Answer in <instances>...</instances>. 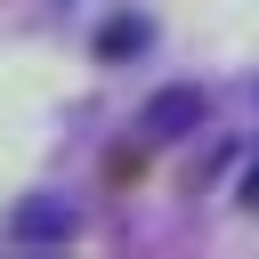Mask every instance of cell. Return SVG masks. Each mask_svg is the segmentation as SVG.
I'll return each instance as SVG.
<instances>
[{
	"label": "cell",
	"instance_id": "cell-1",
	"mask_svg": "<svg viewBox=\"0 0 259 259\" xmlns=\"http://www.w3.org/2000/svg\"><path fill=\"white\" fill-rule=\"evenodd\" d=\"M73 227H81V210H73L65 194H32V202H16V219H8L16 243H65Z\"/></svg>",
	"mask_w": 259,
	"mask_h": 259
},
{
	"label": "cell",
	"instance_id": "cell-2",
	"mask_svg": "<svg viewBox=\"0 0 259 259\" xmlns=\"http://www.w3.org/2000/svg\"><path fill=\"white\" fill-rule=\"evenodd\" d=\"M194 121H202V89H162V97L146 105V130H154V138H186Z\"/></svg>",
	"mask_w": 259,
	"mask_h": 259
},
{
	"label": "cell",
	"instance_id": "cell-3",
	"mask_svg": "<svg viewBox=\"0 0 259 259\" xmlns=\"http://www.w3.org/2000/svg\"><path fill=\"white\" fill-rule=\"evenodd\" d=\"M97 49H105V57H130V49H146V24H138V16H113V24L97 32Z\"/></svg>",
	"mask_w": 259,
	"mask_h": 259
},
{
	"label": "cell",
	"instance_id": "cell-4",
	"mask_svg": "<svg viewBox=\"0 0 259 259\" xmlns=\"http://www.w3.org/2000/svg\"><path fill=\"white\" fill-rule=\"evenodd\" d=\"M243 202H251V210H259V170H251V178H243Z\"/></svg>",
	"mask_w": 259,
	"mask_h": 259
}]
</instances>
